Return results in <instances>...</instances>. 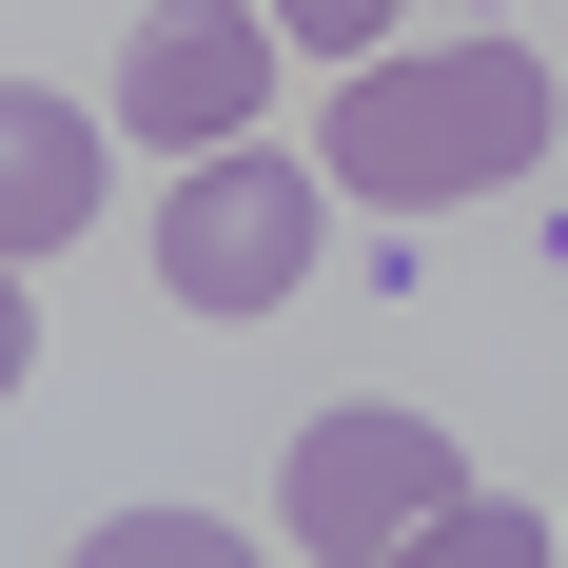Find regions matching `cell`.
Wrapping results in <instances>:
<instances>
[{
  "instance_id": "1",
  "label": "cell",
  "mask_w": 568,
  "mask_h": 568,
  "mask_svg": "<svg viewBox=\"0 0 568 568\" xmlns=\"http://www.w3.org/2000/svg\"><path fill=\"white\" fill-rule=\"evenodd\" d=\"M549 158V79H529V40H373L334 59V138H314V176L334 196H373V216H452V196H510V176Z\"/></svg>"
},
{
  "instance_id": "2",
  "label": "cell",
  "mask_w": 568,
  "mask_h": 568,
  "mask_svg": "<svg viewBox=\"0 0 568 568\" xmlns=\"http://www.w3.org/2000/svg\"><path fill=\"white\" fill-rule=\"evenodd\" d=\"M314 196H334V176H314V158H255V138L176 158V196H158V294H176V314H275V294L314 275Z\"/></svg>"
},
{
  "instance_id": "3",
  "label": "cell",
  "mask_w": 568,
  "mask_h": 568,
  "mask_svg": "<svg viewBox=\"0 0 568 568\" xmlns=\"http://www.w3.org/2000/svg\"><path fill=\"white\" fill-rule=\"evenodd\" d=\"M452 490H470V470H452V432H432V412H314V432H294V470H275L294 549H334V568L432 549V510H452Z\"/></svg>"
},
{
  "instance_id": "4",
  "label": "cell",
  "mask_w": 568,
  "mask_h": 568,
  "mask_svg": "<svg viewBox=\"0 0 568 568\" xmlns=\"http://www.w3.org/2000/svg\"><path fill=\"white\" fill-rule=\"evenodd\" d=\"M255 99H275V0H158V20L118 40V118L176 138V158L255 138Z\"/></svg>"
},
{
  "instance_id": "5",
  "label": "cell",
  "mask_w": 568,
  "mask_h": 568,
  "mask_svg": "<svg viewBox=\"0 0 568 568\" xmlns=\"http://www.w3.org/2000/svg\"><path fill=\"white\" fill-rule=\"evenodd\" d=\"M79 216H99V118L40 99V79H0V255H40Z\"/></svg>"
},
{
  "instance_id": "6",
  "label": "cell",
  "mask_w": 568,
  "mask_h": 568,
  "mask_svg": "<svg viewBox=\"0 0 568 568\" xmlns=\"http://www.w3.org/2000/svg\"><path fill=\"white\" fill-rule=\"evenodd\" d=\"M412 568H529V510H510V490H452V510H432V549H412Z\"/></svg>"
},
{
  "instance_id": "7",
  "label": "cell",
  "mask_w": 568,
  "mask_h": 568,
  "mask_svg": "<svg viewBox=\"0 0 568 568\" xmlns=\"http://www.w3.org/2000/svg\"><path fill=\"white\" fill-rule=\"evenodd\" d=\"M216 549H235L216 510H118V529H99V568H216Z\"/></svg>"
},
{
  "instance_id": "8",
  "label": "cell",
  "mask_w": 568,
  "mask_h": 568,
  "mask_svg": "<svg viewBox=\"0 0 568 568\" xmlns=\"http://www.w3.org/2000/svg\"><path fill=\"white\" fill-rule=\"evenodd\" d=\"M275 40H294V59H373V40H393V0H275Z\"/></svg>"
},
{
  "instance_id": "9",
  "label": "cell",
  "mask_w": 568,
  "mask_h": 568,
  "mask_svg": "<svg viewBox=\"0 0 568 568\" xmlns=\"http://www.w3.org/2000/svg\"><path fill=\"white\" fill-rule=\"evenodd\" d=\"M40 373V294H20V255H0V393Z\"/></svg>"
}]
</instances>
